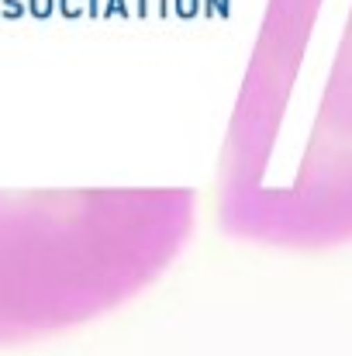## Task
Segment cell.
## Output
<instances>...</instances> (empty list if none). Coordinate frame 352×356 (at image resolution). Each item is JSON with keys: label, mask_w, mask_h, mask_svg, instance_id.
Wrapping results in <instances>:
<instances>
[{"label": "cell", "mask_w": 352, "mask_h": 356, "mask_svg": "<svg viewBox=\"0 0 352 356\" xmlns=\"http://www.w3.org/2000/svg\"><path fill=\"white\" fill-rule=\"evenodd\" d=\"M225 232L273 249L352 242V0H266L221 156Z\"/></svg>", "instance_id": "cell-1"}, {"label": "cell", "mask_w": 352, "mask_h": 356, "mask_svg": "<svg viewBox=\"0 0 352 356\" xmlns=\"http://www.w3.org/2000/svg\"><path fill=\"white\" fill-rule=\"evenodd\" d=\"M187 187L0 191V343L83 325L142 294L194 236Z\"/></svg>", "instance_id": "cell-2"}]
</instances>
